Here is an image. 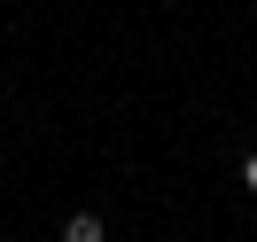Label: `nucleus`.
Segmentation results:
<instances>
[{
	"label": "nucleus",
	"mask_w": 257,
	"mask_h": 242,
	"mask_svg": "<svg viewBox=\"0 0 257 242\" xmlns=\"http://www.w3.org/2000/svg\"><path fill=\"white\" fill-rule=\"evenodd\" d=\"M63 242H101V211H70V219H63Z\"/></svg>",
	"instance_id": "obj_1"
},
{
	"label": "nucleus",
	"mask_w": 257,
	"mask_h": 242,
	"mask_svg": "<svg viewBox=\"0 0 257 242\" xmlns=\"http://www.w3.org/2000/svg\"><path fill=\"white\" fill-rule=\"evenodd\" d=\"M241 188L257 195V148H249V156H241Z\"/></svg>",
	"instance_id": "obj_2"
}]
</instances>
